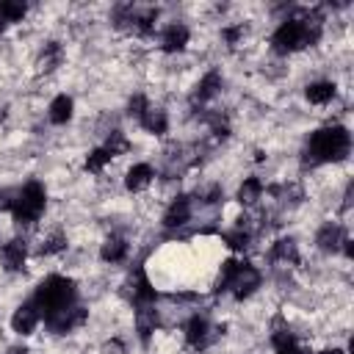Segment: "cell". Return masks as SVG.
I'll use <instances>...</instances> for the list:
<instances>
[{
    "instance_id": "cell-1",
    "label": "cell",
    "mask_w": 354,
    "mask_h": 354,
    "mask_svg": "<svg viewBox=\"0 0 354 354\" xmlns=\"http://www.w3.org/2000/svg\"><path fill=\"white\" fill-rule=\"evenodd\" d=\"M321 36V17L318 14H307V17H296V19H285L277 30H274V50L277 53H296L307 44H315Z\"/></svg>"
},
{
    "instance_id": "cell-2",
    "label": "cell",
    "mask_w": 354,
    "mask_h": 354,
    "mask_svg": "<svg viewBox=\"0 0 354 354\" xmlns=\"http://www.w3.org/2000/svg\"><path fill=\"white\" fill-rule=\"evenodd\" d=\"M351 149V136L346 127L332 124V127H321L310 136L307 141V155L315 163H329V160H343Z\"/></svg>"
},
{
    "instance_id": "cell-3",
    "label": "cell",
    "mask_w": 354,
    "mask_h": 354,
    "mask_svg": "<svg viewBox=\"0 0 354 354\" xmlns=\"http://www.w3.org/2000/svg\"><path fill=\"white\" fill-rule=\"evenodd\" d=\"M75 296H77L75 282L66 279V277L53 274V277H47V279L36 288V296H33L30 301L36 304L39 313L50 315V313H58V310H64V307H72V304H75Z\"/></svg>"
},
{
    "instance_id": "cell-4",
    "label": "cell",
    "mask_w": 354,
    "mask_h": 354,
    "mask_svg": "<svg viewBox=\"0 0 354 354\" xmlns=\"http://www.w3.org/2000/svg\"><path fill=\"white\" fill-rule=\"evenodd\" d=\"M44 202H47V194H44V185L41 183H28L22 191H17V202L11 207L14 213V221L17 224H33L41 210H44Z\"/></svg>"
},
{
    "instance_id": "cell-5",
    "label": "cell",
    "mask_w": 354,
    "mask_h": 354,
    "mask_svg": "<svg viewBox=\"0 0 354 354\" xmlns=\"http://www.w3.org/2000/svg\"><path fill=\"white\" fill-rule=\"evenodd\" d=\"M257 288H260V271H257L254 266H249V263H238V268H235V274H232L227 290H232L235 299H246V296H252Z\"/></svg>"
},
{
    "instance_id": "cell-6",
    "label": "cell",
    "mask_w": 354,
    "mask_h": 354,
    "mask_svg": "<svg viewBox=\"0 0 354 354\" xmlns=\"http://www.w3.org/2000/svg\"><path fill=\"white\" fill-rule=\"evenodd\" d=\"M86 310L83 307H77V304H72V307H64V310H58V313H50V315H44V321H47V326L55 332V335H66V332H72L75 326H80L83 321H86Z\"/></svg>"
},
{
    "instance_id": "cell-7",
    "label": "cell",
    "mask_w": 354,
    "mask_h": 354,
    "mask_svg": "<svg viewBox=\"0 0 354 354\" xmlns=\"http://www.w3.org/2000/svg\"><path fill=\"white\" fill-rule=\"evenodd\" d=\"M39 318H41V313L36 310V304H33V301H25V304L17 307V313L11 315V329L19 332V335H30V332L36 329Z\"/></svg>"
},
{
    "instance_id": "cell-8",
    "label": "cell",
    "mask_w": 354,
    "mask_h": 354,
    "mask_svg": "<svg viewBox=\"0 0 354 354\" xmlns=\"http://www.w3.org/2000/svg\"><path fill=\"white\" fill-rule=\"evenodd\" d=\"M188 218H191V196H177L163 213L166 227H183Z\"/></svg>"
},
{
    "instance_id": "cell-9",
    "label": "cell",
    "mask_w": 354,
    "mask_h": 354,
    "mask_svg": "<svg viewBox=\"0 0 354 354\" xmlns=\"http://www.w3.org/2000/svg\"><path fill=\"white\" fill-rule=\"evenodd\" d=\"M185 44H188V28L180 25V22L169 25V28L163 30V36H160V47H163L166 53H180Z\"/></svg>"
},
{
    "instance_id": "cell-10",
    "label": "cell",
    "mask_w": 354,
    "mask_h": 354,
    "mask_svg": "<svg viewBox=\"0 0 354 354\" xmlns=\"http://www.w3.org/2000/svg\"><path fill=\"white\" fill-rule=\"evenodd\" d=\"M0 254H3V266H6L8 271H19L22 263H25V257H28V246H25V241L14 238V241H8V243L3 246Z\"/></svg>"
},
{
    "instance_id": "cell-11",
    "label": "cell",
    "mask_w": 354,
    "mask_h": 354,
    "mask_svg": "<svg viewBox=\"0 0 354 354\" xmlns=\"http://www.w3.org/2000/svg\"><path fill=\"white\" fill-rule=\"evenodd\" d=\"M218 88H221V75H218L216 69H210V72L196 83V91H194L191 102H205V100L216 97V91H218Z\"/></svg>"
},
{
    "instance_id": "cell-12",
    "label": "cell",
    "mask_w": 354,
    "mask_h": 354,
    "mask_svg": "<svg viewBox=\"0 0 354 354\" xmlns=\"http://www.w3.org/2000/svg\"><path fill=\"white\" fill-rule=\"evenodd\" d=\"M318 246L324 249V252H337L340 249V243L346 241L343 238V227L340 224H324L321 230H318Z\"/></svg>"
},
{
    "instance_id": "cell-13",
    "label": "cell",
    "mask_w": 354,
    "mask_h": 354,
    "mask_svg": "<svg viewBox=\"0 0 354 354\" xmlns=\"http://www.w3.org/2000/svg\"><path fill=\"white\" fill-rule=\"evenodd\" d=\"M158 299V290L152 288V282L147 279L144 271H136V279H133V301L141 307V304H152Z\"/></svg>"
},
{
    "instance_id": "cell-14",
    "label": "cell",
    "mask_w": 354,
    "mask_h": 354,
    "mask_svg": "<svg viewBox=\"0 0 354 354\" xmlns=\"http://www.w3.org/2000/svg\"><path fill=\"white\" fill-rule=\"evenodd\" d=\"M152 177H155V171H152V166H149V163H136V166L127 171L124 185H127L130 191H144V188L152 183Z\"/></svg>"
},
{
    "instance_id": "cell-15",
    "label": "cell",
    "mask_w": 354,
    "mask_h": 354,
    "mask_svg": "<svg viewBox=\"0 0 354 354\" xmlns=\"http://www.w3.org/2000/svg\"><path fill=\"white\" fill-rule=\"evenodd\" d=\"M138 122H141V127L144 130H149V133H155V136H160V133H166V111H160V108H152V105H147V111L138 116Z\"/></svg>"
},
{
    "instance_id": "cell-16",
    "label": "cell",
    "mask_w": 354,
    "mask_h": 354,
    "mask_svg": "<svg viewBox=\"0 0 354 354\" xmlns=\"http://www.w3.org/2000/svg\"><path fill=\"white\" fill-rule=\"evenodd\" d=\"M72 97H66V94H58L53 102H50V122L53 124H66L69 119H72Z\"/></svg>"
},
{
    "instance_id": "cell-17",
    "label": "cell",
    "mask_w": 354,
    "mask_h": 354,
    "mask_svg": "<svg viewBox=\"0 0 354 354\" xmlns=\"http://www.w3.org/2000/svg\"><path fill=\"white\" fill-rule=\"evenodd\" d=\"M136 326H138L141 340H149V335H152L155 326H158V313H155L149 304H141L138 313H136Z\"/></svg>"
},
{
    "instance_id": "cell-18",
    "label": "cell",
    "mask_w": 354,
    "mask_h": 354,
    "mask_svg": "<svg viewBox=\"0 0 354 354\" xmlns=\"http://www.w3.org/2000/svg\"><path fill=\"white\" fill-rule=\"evenodd\" d=\"M100 254H102L105 263H119V260H124V254H127V241L119 238V235H111V238L102 243Z\"/></svg>"
},
{
    "instance_id": "cell-19",
    "label": "cell",
    "mask_w": 354,
    "mask_h": 354,
    "mask_svg": "<svg viewBox=\"0 0 354 354\" xmlns=\"http://www.w3.org/2000/svg\"><path fill=\"white\" fill-rule=\"evenodd\" d=\"M185 340L191 343V346H205V340H207V321L202 318V315H194L188 324H185Z\"/></svg>"
},
{
    "instance_id": "cell-20",
    "label": "cell",
    "mask_w": 354,
    "mask_h": 354,
    "mask_svg": "<svg viewBox=\"0 0 354 354\" xmlns=\"http://www.w3.org/2000/svg\"><path fill=\"white\" fill-rule=\"evenodd\" d=\"M28 6L22 0H0V28L8 22H19L25 17Z\"/></svg>"
},
{
    "instance_id": "cell-21",
    "label": "cell",
    "mask_w": 354,
    "mask_h": 354,
    "mask_svg": "<svg viewBox=\"0 0 354 354\" xmlns=\"http://www.w3.org/2000/svg\"><path fill=\"white\" fill-rule=\"evenodd\" d=\"M304 94H307V100H310L313 105H324V102H329V100L335 97V83H329V80L310 83Z\"/></svg>"
},
{
    "instance_id": "cell-22",
    "label": "cell",
    "mask_w": 354,
    "mask_h": 354,
    "mask_svg": "<svg viewBox=\"0 0 354 354\" xmlns=\"http://www.w3.org/2000/svg\"><path fill=\"white\" fill-rule=\"evenodd\" d=\"M271 260H282V263H296L299 252H296V241L293 238H279L271 246Z\"/></svg>"
},
{
    "instance_id": "cell-23",
    "label": "cell",
    "mask_w": 354,
    "mask_h": 354,
    "mask_svg": "<svg viewBox=\"0 0 354 354\" xmlns=\"http://www.w3.org/2000/svg\"><path fill=\"white\" fill-rule=\"evenodd\" d=\"M260 194H263V183L257 177H246L238 188V202L241 205H254L260 199Z\"/></svg>"
},
{
    "instance_id": "cell-24",
    "label": "cell",
    "mask_w": 354,
    "mask_h": 354,
    "mask_svg": "<svg viewBox=\"0 0 354 354\" xmlns=\"http://www.w3.org/2000/svg\"><path fill=\"white\" fill-rule=\"evenodd\" d=\"M105 149L111 152V158H116V155L127 152V149H130V144H127V138H124V133H122V130H113V133L108 136V141H105Z\"/></svg>"
},
{
    "instance_id": "cell-25",
    "label": "cell",
    "mask_w": 354,
    "mask_h": 354,
    "mask_svg": "<svg viewBox=\"0 0 354 354\" xmlns=\"http://www.w3.org/2000/svg\"><path fill=\"white\" fill-rule=\"evenodd\" d=\"M108 160H111V152H108L105 147H100V149H94V152L86 158V171H100Z\"/></svg>"
},
{
    "instance_id": "cell-26",
    "label": "cell",
    "mask_w": 354,
    "mask_h": 354,
    "mask_svg": "<svg viewBox=\"0 0 354 354\" xmlns=\"http://www.w3.org/2000/svg\"><path fill=\"white\" fill-rule=\"evenodd\" d=\"M235 268H238V260H232V257L221 263V274H218V282H216V290H218V293H224V290H227V285H230V279H232Z\"/></svg>"
},
{
    "instance_id": "cell-27",
    "label": "cell",
    "mask_w": 354,
    "mask_h": 354,
    "mask_svg": "<svg viewBox=\"0 0 354 354\" xmlns=\"http://www.w3.org/2000/svg\"><path fill=\"white\" fill-rule=\"evenodd\" d=\"M58 61H61V44H58V41H50V44L44 47V53H41V66H44V69H53Z\"/></svg>"
},
{
    "instance_id": "cell-28",
    "label": "cell",
    "mask_w": 354,
    "mask_h": 354,
    "mask_svg": "<svg viewBox=\"0 0 354 354\" xmlns=\"http://www.w3.org/2000/svg\"><path fill=\"white\" fill-rule=\"evenodd\" d=\"M224 241H227V246H230V249H235V252H243V249L249 246V232H243V230H235V232H227V235H224Z\"/></svg>"
},
{
    "instance_id": "cell-29",
    "label": "cell",
    "mask_w": 354,
    "mask_h": 354,
    "mask_svg": "<svg viewBox=\"0 0 354 354\" xmlns=\"http://www.w3.org/2000/svg\"><path fill=\"white\" fill-rule=\"evenodd\" d=\"M61 249H66V238H64L61 232H53V235L41 243V254H55V252H61Z\"/></svg>"
},
{
    "instance_id": "cell-30",
    "label": "cell",
    "mask_w": 354,
    "mask_h": 354,
    "mask_svg": "<svg viewBox=\"0 0 354 354\" xmlns=\"http://www.w3.org/2000/svg\"><path fill=\"white\" fill-rule=\"evenodd\" d=\"M147 105H149V102H147V100H144V97H141V94H136V97H133V100H130V102H127V113H130V116H136V119H138V116H141V113H144V111H147Z\"/></svg>"
},
{
    "instance_id": "cell-31",
    "label": "cell",
    "mask_w": 354,
    "mask_h": 354,
    "mask_svg": "<svg viewBox=\"0 0 354 354\" xmlns=\"http://www.w3.org/2000/svg\"><path fill=\"white\" fill-rule=\"evenodd\" d=\"M17 202V191L11 188H0V210H11Z\"/></svg>"
},
{
    "instance_id": "cell-32",
    "label": "cell",
    "mask_w": 354,
    "mask_h": 354,
    "mask_svg": "<svg viewBox=\"0 0 354 354\" xmlns=\"http://www.w3.org/2000/svg\"><path fill=\"white\" fill-rule=\"evenodd\" d=\"M100 354H124V343L122 340H108V343H102V348H100Z\"/></svg>"
},
{
    "instance_id": "cell-33",
    "label": "cell",
    "mask_w": 354,
    "mask_h": 354,
    "mask_svg": "<svg viewBox=\"0 0 354 354\" xmlns=\"http://www.w3.org/2000/svg\"><path fill=\"white\" fill-rule=\"evenodd\" d=\"M221 199V188L218 185H213V188H207L205 194H202V202L205 205H213V202H218Z\"/></svg>"
},
{
    "instance_id": "cell-34",
    "label": "cell",
    "mask_w": 354,
    "mask_h": 354,
    "mask_svg": "<svg viewBox=\"0 0 354 354\" xmlns=\"http://www.w3.org/2000/svg\"><path fill=\"white\" fill-rule=\"evenodd\" d=\"M241 36H243V25H235V28H227V30H224V39H227L230 44H235Z\"/></svg>"
},
{
    "instance_id": "cell-35",
    "label": "cell",
    "mask_w": 354,
    "mask_h": 354,
    "mask_svg": "<svg viewBox=\"0 0 354 354\" xmlns=\"http://www.w3.org/2000/svg\"><path fill=\"white\" fill-rule=\"evenodd\" d=\"M8 354H28V348L25 346H14V348H8Z\"/></svg>"
},
{
    "instance_id": "cell-36",
    "label": "cell",
    "mask_w": 354,
    "mask_h": 354,
    "mask_svg": "<svg viewBox=\"0 0 354 354\" xmlns=\"http://www.w3.org/2000/svg\"><path fill=\"white\" fill-rule=\"evenodd\" d=\"M321 354H343L340 348H329V351H321Z\"/></svg>"
},
{
    "instance_id": "cell-37",
    "label": "cell",
    "mask_w": 354,
    "mask_h": 354,
    "mask_svg": "<svg viewBox=\"0 0 354 354\" xmlns=\"http://www.w3.org/2000/svg\"><path fill=\"white\" fill-rule=\"evenodd\" d=\"M3 116H6V111H3V108H0V119H3Z\"/></svg>"
}]
</instances>
